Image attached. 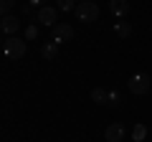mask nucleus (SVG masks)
<instances>
[{"mask_svg": "<svg viewBox=\"0 0 152 142\" xmlns=\"http://www.w3.org/2000/svg\"><path fill=\"white\" fill-rule=\"evenodd\" d=\"M109 10L117 18H124L127 13H129V0H112V3H109Z\"/></svg>", "mask_w": 152, "mask_h": 142, "instance_id": "8", "label": "nucleus"}, {"mask_svg": "<svg viewBox=\"0 0 152 142\" xmlns=\"http://www.w3.org/2000/svg\"><path fill=\"white\" fill-rule=\"evenodd\" d=\"M76 18H79L81 23H94L99 18V5H96V3H91V0L79 3V5H76Z\"/></svg>", "mask_w": 152, "mask_h": 142, "instance_id": "2", "label": "nucleus"}, {"mask_svg": "<svg viewBox=\"0 0 152 142\" xmlns=\"http://www.w3.org/2000/svg\"><path fill=\"white\" fill-rule=\"evenodd\" d=\"M127 86H129L132 94H147L152 89V84H150V76H147V74H134V76L127 81Z\"/></svg>", "mask_w": 152, "mask_h": 142, "instance_id": "4", "label": "nucleus"}, {"mask_svg": "<svg viewBox=\"0 0 152 142\" xmlns=\"http://www.w3.org/2000/svg\"><path fill=\"white\" fill-rule=\"evenodd\" d=\"M3 53H5V59H10V61L23 59V56H26V41L15 38V36L5 38V41H3Z\"/></svg>", "mask_w": 152, "mask_h": 142, "instance_id": "1", "label": "nucleus"}, {"mask_svg": "<svg viewBox=\"0 0 152 142\" xmlns=\"http://www.w3.org/2000/svg\"><path fill=\"white\" fill-rule=\"evenodd\" d=\"M71 38H74V28H71L69 23H56L53 26V31H51V43L61 46V43H66V41H71Z\"/></svg>", "mask_w": 152, "mask_h": 142, "instance_id": "3", "label": "nucleus"}, {"mask_svg": "<svg viewBox=\"0 0 152 142\" xmlns=\"http://www.w3.org/2000/svg\"><path fill=\"white\" fill-rule=\"evenodd\" d=\"M41 53H43V59H56L58 56V46L56 43H43V48H41Z\"/></svg>", "mask_w": 152, "mask_h": 142, "instance_id": "10", "label": "nucleus"}, {"mask_svg": "<svg viewBox=\"0 0 152 142\" xmlns=\"http://www.w3.org/2000/svg\"><path fill=\"white\" fill-rule=\"evenodd\" d=\"M127 135V130L119 124V122H114V124H109L107 130H104V137H107V142H122Z\"/></svg>", "mask_w": 152, "mask_h": 142, "instance_id": "6", "label": "nucleus"}, {"mask_svg": "<svg viewBox=\"0 0 152 142\" xmlns=\"http://www.w3.org/2000/svg\"><path fill=\"white\" fill-rule=\"evenodd\" d=\"M91 102H96V104H109V91H107L104 86L91 89Z\"/></svg>", "mask_w": 152, "mask_h": 142, "instance_id": "9", "label": "nucleus"}, {"mask_svg": "<svg viewBox=\"0 0 152 142\" xmlns=\"http://www.w3.org/2000/svg\"><path fill=\"white\" fill-rule=\"evenodd\" d=\"M31 5H46V0H31Z\"/></svg>", "mask_w": 152, "mask_h": 142, "instance_id": "18", "label": "nucleus"}, {"mask_svg": "<svg viewBox=\"0 0 152 142\" xmlns=\"http://www.w3.org/2000/svg\"><path fill=\"white\" fill-rule=\"evenodd\" d=\"M114 31H117V36H119V38H127V36H132V26H129V23H124V20L117 23V28H114Z\"/></svg>", "mask_w": 152, "mask_h": 142, "instance_id": "11", "label": "nucleus"}, {"mask_svg": "<svg viewBox=\"0 0 152 142\" xmlns=\"http://www.w3.org/2000/svg\"><path fill=\"white\" fill-rule=\"evenodd\" d=\"M23 13H26V15H28V13H33V5H31V3H26V5H23Z\"/></svg>", "mask_w": 152, "mask_h": 142, "instance_id": "17", "label": "nucleus"}, {"mask_svg": "<svg viewBox=\"0 0 152 142\" xmlns=\"http://www.w3.org/2000/svg\"><path fill=\"white\" fill-rule=\"evenodd\" d=\"M122 104V97L117 91H109V107H119Z\"/></svg>", "mask_w": 152, "mask_h": 142, "instance_id": "15", "label": "nucleus"}, {"mask_svg": "<svg viewBox=\"0 0 152 142\" xmlns=\"http://www.w3.org/2000/svg\"><path fill=\"white\" fill-rule=\"evenodd\" d=\"M58 10H64V13L76 10V0H58Z\"/></svg>", "mask_w": 152, "mask_h": 142, "instance_id": "13", "label": "nucleus"}, {"mask_svg": "<svg viewBox=\"0 0 152 142\" xmlns=\"http://www.w3.org/2000/svg\"><path fill=\"white\" fill-rule=\"evenodd\" d=\"M38 23H41V26H51V28H53L56 26V8L43 5L41 10H38Z\"/></svg>", "mask_w": 152, "mask_h": 142, "instance_id": "7", "label": "nucleus"}, {"mask_svg": "<svg viewBox=\"0 0 152 142\" xmlns=\"http://www.w3.org/2000/svg\"><path fill=\"white\" fill-rule=\"evenodd\" d=\"M0 46H3V43H0Z\"/></svg>", "mask_w": 152, "mask_h": 142, "instance_id": "20", "label": "nucleus"}, {"mask_svg": "<svg viewBox=\"0 0 152 142\" xmlns=\"http://www.w3.org/2000/svg\"><path fill=\"white\" fill-rule=\"evenodd\" d=\"M18 28H20V20H18L15 15H10V13H8V15L0 18V31L5 33V36H15Z\"/></svg>", "mask_w": 152, "mask_h": 142, "instance_id": "5", "label": "nucleus"}, {"mask_svg": "<svg viewBox=\"0 0 152 142\" xmlns=\"http://www.w3.org/2000/svg\"><path fill=\"white\" fill-rule=\"evenodd\" d=\"M38 36V26H28L26 28V38H36Z\"/></svg>", "mask_w": 152, "mask_h": 142, "instance_id": "16", "label": "nucleus"}, {"mask_svg": "<svg viewBox=\"0 0 152 142\" xmlns=\"http://www.w3.org/2000/svg\"><path fill=\"white\" fill-rule=\"evenodd\" d=\"M79 3H84V0H79Z\"/></svg>", "mask_w": 152, "mask_h": 142, "instance_id": "19", "label": "nucleus"}, {"mask_svg": "<svg viewBox=\"0 0 152 142\" xmlns=\"http://www.w3.org/2000/svg\"><path fill=\"white\" fill-rule=\"evenodd\" d=\"M132 137H134V142H142L147 137V127L145 124H137L134 130H132Z\"/></svg>", "mask_w": 152, "mask_h": 142, "instance_id": "12", "label": "nucleus"}, {"mask_svg": "<svg viewBox=\"0 0 152 142\" xmlns=\"http://www.w3.org/2000/svg\"><path fill=\"white\" fill-rule=\"evenodd\" d=\"M13 8V0H0V18L8 15V10Z\"/></svg>", "mask_w": 152, "mask_h": 142, "instance_id": "14", "label": "nucleus"}]
</instances>
